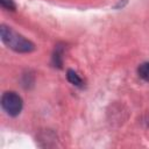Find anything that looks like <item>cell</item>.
Masks as SVG:
<instances>
[{
  "instance_id": "cell-5",
  "label": "cell",
  "mask_w": 149,
  "mask_h": 149,
  "mask_svg": "<svg viewBox=\"0 0 149 149\" xmlns=\"http://www.w3.org/2000/svg\"><path fill=\"white\" fill-rule=\"evenodd\" d=\"M52 62L55 64V66H58V68H62V64H63V58H62V50L59 48H57L54 52V56H52Z\"/></svg>"
},
{
  "instance_id": "cell-3",
  "label": "cell",
  "mask_w": 149,
  "mask_h": 149,
  "mask_svg": "<svg viewBox=\"0 0 149 149\" xmlns=\"http://www.w3.org/2000/svg\"><path fill=\"white\" fill-rule=\"evenodd\" d=\"M66 78H68V80H69L72 85H74V86L80 87V86H81V84H83L81 78L77 74V72H74V71H73V70H71V69L66 71Z\"/></svg>"
},
{
  "instance_id": "cell-1",
  "label": "cell",
  "mask_w": 149,
  "mask_h": 149,
  "mask_svg": "<svg viewBox=\"0 0 149 149\" xmlns=\"http://www.w3.org/2000/svg\"><path fill=\"white\" fill-rule=\"evenodd\" d=\"M0 36H1V41L15 52L27 54L35 50V44L31 41L27 40L26 37H23L22 35H20L19 33H16L6 24H1Z\"/></svg>"
},
{
  "instance_id": "cell-6",
  "label": "cell",
  "mask_w": 149,
  "mask_h": 149,
  "mask_svg": "<svg viewBox=\"0 0 149 149\" xmlns=\"http://www.w3.org/2000/svg\"><path fill=\"white\" fill-rule=\"evenodd\" d=\"M1 7L7 9V10H15L16 9V5L13 0H0Z\"/></svg>"
},
{
  "instance_id": "cell-4",
  "label": "cell",
  "mask_w": 149,
  "mask_h": 149,
  "mask_svg": "<svg viewBox=\"0 0 149 149\" xmlns=\"http://www.w3.org/2000/svg\"><path fill=\"white\" fill-rule=\"evenodd\" d=\"M137 73L143 80L149 81V62L142 63L137 69Z\"/></svg>"
},
{
  "instance_id": "cell-2",
  "label": "cell",
  "mask_w": 149,
  "mask_h": 149,
  "mask_svg": "<svg viewBox=\"0 0 149 149\" xmlns=\"http://www.w3.org/2000/svg\"><path fill=\"white\" fill-rule=\"evenodd\" d=\"M22 106H23L22 98L17 93L13 91H7L2 94L1 107L9 116H17L22 111Z\"/></svg>"
}]
</instances>
